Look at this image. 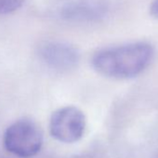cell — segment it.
<instances>
[{"label": "cell", "mask_w": 158, "mask_h": 158, "mask_svg": "<svg viewBox=\"0 0 158 158\" xmlns=\"http://www.w3.org/2000/svg\"><path fill=\"white\" fill-rule=\"evenodd\" d=\"M153 55L154 49L149 43L132 42L97 51L92 57L91 63L94 70L103 76L129 79L146 70Z\"/></svg>", "instance_id": "1"}, {"label": "cell", "mask_w": 158, "mask_h": 158, "mask_svg": "<svg viewBox=\"0 0 158 158\" xmlns=\"http://www.w3.org/2000/svg\"><path fill=\"white\" fill-rule=\"evenodd\" d=\"M5 149L21 158H29L39 152L43 145V133L32 120L22 119L10 125L4 133Z\"/></svg>", "instance_id": "2"}, {"label": "cell", "mask_w": 158, "mask_h": 158, "mask_svg": "<svg viewBox=\"0 0 158 158\" xmlns=\"http://www.w3.org/2000/svg\"><path fill=\"white\" fill-rule=\"evenodd\" d=\"M85 114L75 106H64L56 110L49 120L50 135L58 141L73 143L80 140L85 133Z\"/></svg>", "instance_id": "3"}, {"label": "cell", "mask_w": 158, "mask_h": 158, "mask_svg": "<svg viewBox=\"0 0 158 158\" xmlns=\"http://www.w3.org/2000/svg\"><path fill=\"white\" fill-rule=\"evenodd\" d=\"M42 60L50 68L68 71L74 68L79 61L77 49L65 42L50 41L44 44L39 50Z\"/></svg>", "instance_id": "4"}, {"label": "cell", "mask_w": 158, "mask_h": 158, "mask_svg": "<svg viewBox=\"0 0 158 158\" xmlns=\"http://www.w3.org/2000/svg\"><path fill=\"white\" fill-rule=\"evenodd\" d=\"M106 9L94 0H73L63 5L60 10L62 19L72 23H91L103 18Z\"/></svg>", "instance_id": "5"}, {"label": "cell", "mask_w": 158, "mask_h": 158, "mask_svg": "<svg viewBox=\"0 0 158 158\" xmlns=\"http://www.w3.org/2000/svg\"><path fill=\"white\" fill-rule=\"evenodd\" d=\"M24 0H0V15H6L19 10Z\"/></svg>", "instance_id": "6"}, {"label": "cell", "mask_w": 158, "mask_h": 158, "mask_svg": "<svg viewBox=\"0 0 158 158\" xmlns=\"http://www.w3.org/2000/svg\"><path fill=\"white\" fill-rule=\"evenodd\" d=\"M150 12L152 17L158 19V0H153L152 1V3L151 4Z\"/></svg>", "instance_id": "7"}]
</instances>
